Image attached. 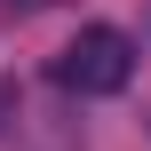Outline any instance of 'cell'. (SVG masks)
Wrapping results in <instances>:
<instances>
[{
    "mask_svg": "<svg viewBox=\"0 0 151 151\" xmlns=\"http://www.w3.org/2000/svg\"><path fill=\"white\" fill-rule=\"evenodd\" d=\"M135 80V40L119 24H88L56 48V88L64 96H119Z\"/></svg>",
    "mask_w": 151,
    "mask_h": 151,
    "instance_id": "obj_1",
    "label": "cell"
},
{
    "mask_svg": "<svg viewBox=\"0 0 151 151\" xmlns=\"http://www.w3.org/2000/svg\"><path fill=\"white\" fill-rule=\"evenodd\" d=\"M8 16H40V8H56V0H0Z\"/></svg>",
    "mask_w": 151,
    "mask_h": 151,
    "instance_id": "obj_2",
    "label": "cell"
}]
</instances>
